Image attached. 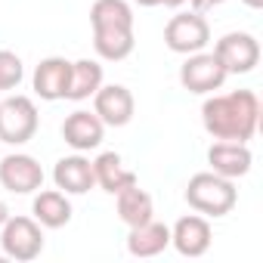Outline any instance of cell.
I'll return each mask as SVG.
<instances>
[{
    "instance_id": "ffe728a7",
    "label": "cell",
    "mask_w": 263,
    "mask_h": 263,
    "mask_svg": "<svg viewBox=\"0 0 263 263\" xmlns=\"http://www.w3.org/2000/svg\"><path fill=\"white\" fill-rule=\"evenodd\" d=\"M99 87H102V65H99L96 59H78V62H71V81H68L65 99L84 102V99H90Z\"/></svg>"
},
{
    "instance_id": "8fae6325",
    "label": "cell",
    "mask_w": 263,
    "mask_h": 263,
    "mask_svg": "<svg viewBox=\"0 0 263 263\" xmlns=\"http://www.w3.org/2000/svg\"><path fill=\"white\" fill-rule=\"evenodd\" d=\"M211 241H214V229H211L208 217H201V214H186L171 229V245L183 257H204Z\"/></svg>"
},
{
    "instance_id": "3957f363",
    "label": "cell",
    "mask_w": 263,
    "mask_h": 263,
    "mask_svg": "<svg viewBox=\"0 0 263 263\" xmlns=\"http://www.w3.org/2000/svg\"><path fill=\"white\" fill-rule=\"evenodd\" d=\"M37 127H41V115H37L34 99L16 93L0 102V143L25 146L28 140H34Z\"/></svg>"
},
{
    "instance_id": "4fadbf2b",
    "label": "cell",
    "mask_w": 263,
    "mask_h": 263,
    "mask_svg": "<svg viewBox=\"0 0 263 263\" xmlns=\"http://www.w3.org/2000/svg\"><path fill=\"white\" fill-rule=\"evenodd\" d=\"M68 81H71V62L62 59V56H47V59H41V65L34 68V78H31L34 93H37L44 102L65 99Z\"/></svg>"
},
{
    "instance_id": "ba28073f",
    "label": "cell",
    "mask_w": 263,
    "mask_h": 263,
    "mask_svg": "<svg viewBox=\"0 0 263 263\" xmlns=\"http://www.w3.org/2000/svg\"><path fill=\"white\" fill-rule=\"evenodd\" d=\"M0 186L13 195H31L44 186V167L25 152L7 155L0 158Z\"/></svg>"
},
{
    "instance_id": "484cf974",
    "label": "cell",
    "mask_w": 263,
    "mask_h": 263,
    "mask_svg": "<svg viewBox=\"0 0 263 263\" xmlns=\"http://www.w3.org/2000/svg\"><path fill=\"white\" fill-rule=\"evenodd\" d=\"M140 7H161V0H137Z\"/></svg>"
},
{
    "instance_id": "603a6c76",
    "label": "cell",
    "mask_w": 263,
    "mask_h": 263,
    "mask_svg": "<svg viewBox=\"0 0 263 263\" xmlns=\"http://www.w3.org/2000/svg\"><path fill=\"white\" fill-rule=\"evenodd\" d=\"M10 217H13V214H10V208H7L4 201H0V226H4V223H7Z\"/></svg>"
},
{
    "instance_id": "277c9868",
    "label": "cell",
    "mask_w": 263,
    "mask_h": 263,
    "mask_svg": "<svg viewBox=\"0 0 263 263\" xmlns=\"http://www.w3.org/2000/svg\"><path fill=\"white\" fill-rule=\"evenodd\" d=\"M0 248L10 260L31 263L44 251V226L34 217H10L0 226Z\"/></svg>"
},
{
    "instance_id": "7c38bea8",
    "label": "cell",
    "mask_w": 263,
    "mask_h": 263,
    "mask_svg": "<svg viewBox=\"0 0 263 263\" xmlns=\"http://www.w3.org/2000/svg\"><path fill=\"white\" fill-rule=\"evenodd\" d=\"M102 137H105V124L96 118V111L78 108V111H71V115L62 121V140H65L74 152L99 149V146H102Z\"/></svg>"
},
{
    "instance_id": "cb8c5ba5",
    "label": "cell",
    "mask_w": 263,
    "mask_h": 263,
    "mask_svg": "<svg viewBox=\"0 0 263 263\" xmlns=\"http://www.w3.org/2000/svg\"><path fill=\"white\" fill-rule=\"evenodd\" d=\"M248 10H263V0H241Z\"/></svg>"
},
{
    "instance_id": "d6986e66",
    "label": "cell",
    "mask_w": 263,
    "mask_h": 263,
    "mask_svg": "<svg viewBox=\"0 0 263 263\" xmlns=\"http://www.w3.org/2000/svg\"><path fill=\"white\" fill-rule=\"evenodd\" d=\"M115 198H118V217H121V223H127V226H143V223H149V220L155 217L152 195H149L146 189H140V183H137V186H127V189L118 192Z\"/></svg>"
},
{
    "instance_id": "52a82bcc",
    "label": "cell",
    "mask_w": 263,
    "mask_h": 263,
    "mask_svg": "<svg viewBox=\"0 0 263 263\" xmlns=\"http://www.w3.org/2000/svg\"><path fill=\"white\" fill-rule=\"evenodd\" d=\"M226 78L229 74L220 65V59L214 53H204V50L186 56V62L180 65V84H183V90H189L195 96H208V93L220 90L226 84Z\"/></svg>"
},
{
    "instance_id": "7402d4cb",
    "label": "cell",
    "mask_w": 263,
    "mask_h": 263,
    "mask_svg": "<svg viewBox=\"0 0 263 263\" xmlns=\"http://www.w3.org/2000/svg\"><path fill=\"white\" fill-rule=\"evenodd\" d=\"M189 4H192V10H195V13H204V10H214V7H220L223 0H189Z\"/></svg>"
},
{
    "instance_id": "9a60e30c",
    "label": "cell",
    "mask_w": 263,
    "mask_h": 263,
    "mask_svg": "<svg viewBox=\"0 0 263 263\" xmlns=\"http://www.w3.org/2000/svg\"><path fill=\"white\" fill-rule=\"evenodd\" d=\"M53 183L56 189H62L65 195H84L96 186V177H93V161L84 158V152H74V155H65L56 161L53 167Z\"/></svg>"
},
{
    "instance_id": "30bf717a",
    "label": "cell",
    "mask_w": 263,
    "mask_h": 263,
    "mask_svg": "<svg viewBox=\"0 0 263 263\" xmlns=\"http://www.w3.org/2000/svg\"><path fill=\"white\" fill-rule=\"evenodd\" d=\"M93 25V50L105 62H121L134 53V25L130 22H90Z\"/></svg>"
},
{
    "instance_id": "e0dca14e",
    "label": "cell",
    "mask_w": 263,
    "mask_h": 263,
    "mask_svg": "<svg viewBox=\"0 0 263 263\" xmlns=\"http://www.w3.org/2000/svg\"><path fill=\"white\" fill-rule=\"evenodd\" d=\"M31 214L44 229H62L71 223V201L65 198L62 189H44V192L37 189Z\"/></svg>"
},
{
    "instance_id": "d4e9b609",
    "label": "cell",
    "mask_w": 263,
    "mask_h": 263,
    "mask_svg": "<svg viewBox=\"0 0 263 263\" xmlns=\"http://www.w3.org/2000/svg\"><path fill=\"white\" fill-rule=\"evenodd\" d=\"M186 0H161V7H171V10H177V7H183Z\"/></svg>"
},
{
    "instance_id": "5b68a950",
    "label": "cell",
    "mask_w": 263,
    "mask_h": 263,
    "mask_svg": "<svg viewBox=\"0 0 263 263\" xmlns=\"http://www.w3.org/2000/svg\"><path fill=\"white\" fill-rule=\"evenodd\" d=\"M164 44L171 53L180 56H192L201 53L211 44V25L201 13L189 10V13H177L167 25H164Z\"/></svg>"
},
{
    "instance_id": "5bb4252c",
    "label": "cell",
    "mask_w": 263,
    "mask_h": 263,
    "mask_svg": "<svg viewBox=\"0 0 263 263\" xmlns=\"http://www.w3.org/2000/svg\"><path fill=\"white\" fill-rule=\"evenodd\" d=\"M208 164L214 174L226 177V180H238L251 171L254 155L248 149V143H232V140H217L208 149Z\"/></svg>"
},
{
    "instance_id": "9c48e42d",
    "label": "cell",
    "mask_w": 263,
    "mask_h": 263,
    "mask_svg": "<svg viewBox=\"0 0 263 263\" xmlns=\"http://www.w3.org/2000/svg\"><path fill=\"white\" fill-rule=\"evenodd\" d=\"M93 111L105 127H124L134 121L137 99L124 84H105L93 93Z\"/></svg>"
},
{
    "instance_id": "44dd1931",
    "label": "cell",
    "mask_w": 263,
    "mask_h": 263,
    "mask_svg": "<svg viewBox=\"0 0 263 263\" xmlns=\"http://www.w3.org/2000/svg\"><path fill=\"white\" fill-rule=\"evenodd\" d=\"M25 78V65L13 50H0V90H16Z\"/></svg>"
},
{
    "instance_id": "7a4b0ae2",
    "label": "cell",
    "mask_w": 263,
    "mask_h": 263,
    "mask_svg": "<svg viewBox=\"0 0 263 263\" xmlns=\"http://www.w3.org/2000/svg\"><path fill=\"white\" fill-rule=\"evenodd\" d=\"M235 201H238L235 180H226L214 171L195 174L186 186V204L201 217H226L232 214Z\"/></svg>"
},
{
    "instance_id": "ac0fdd59",
    "label": "cell",
    "mask_w": 263,
    "mask_h": 263,
    "mask_svg": "<svg viewBox=\"0 0 263 263\" xmlns=\"http://www.w3.org/2000/svg\"><path fill=\"white\" fill-rule=\"evenodd\" d=\"M93 177H96V186L105 189L108 195H118L127 186H137V174L124 167V161H121L118 152H102L93 161Z\"/></svg>"
},
{
    "instance_id": "2e32d148",
    "label": "cell",
    "mask_w": 263,
    "mask_h": 263,
    "mask_svg": "<svg viewBox=\"0 0 263 263\" xmlns=\"http://www.w3.org/2000/svg\"><path fill=\"white\" fill-rule=\"evenodd\" d=\"M171 248V226L158 223L155 217L143 226H130L127 235V251L134 257H158Z\"/></svg>"
},
{
    "instance_id": "6da1fadb",
    "label": "cell",
    "mask_w": 263,
    "mask_h": 263,
    "mask_svg": "<svg viewBox=\"0 0 263 263\" xmlns=\"http://www.w3.org/2000/svg\"><path fill=\"white\" fill-rule=\"evenodd\" d=\"M201 124L214 140L248 143L260 124V99L254 90H232L223 96H211L201 105Z\"/></svg>"
},
{
    "instance_id": "8992f818",
    "label": "cell",
    "mask_w": 263,
    "mask_h": 263,
    "mask_svg": "<svg viewBox=\"0 0 263 263\" xmlns=\"http://www.w3.org/2000/svg\"><path fill=\"white\" fill-rule=\"evenodd\" d=\"M214 56L226 74H248L260 65V41L248 31H229L214 44Z\"/></svg>"
}]
</instances>
